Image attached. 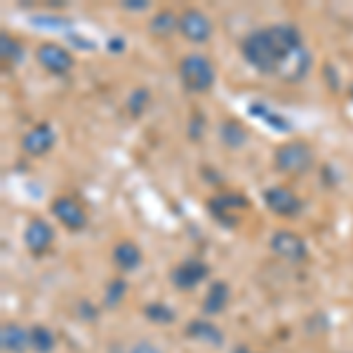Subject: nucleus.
Segmentation results:
<instances>
[{"label": "nucleus", "instance_id": "1", "mask_svg": "<svg viewBox=\"0 0 353 353\" xmlns=\"http://www.w3.org/2000/svg\"><path fill=\"white\" fill-rule=\"evenodd\" d=\"M241 52L248 59L250 66H254L259 73L266 76H281L283 59L278 54V50L273 48L269 28H257V31L248 33L241 43Z\"/></svg>", "mask_w": 353, "mask_h": 353}, {"label": "nucleus", "instance_id": "2", "mask_svg": "<svg viewBox=\"0 0 353 353\" xmlns=\"http://www.w3.org/2000/svg\"><path fill=\"white\" fill-rule=\"evenodd\" d=\"M179 78L189 92L203 94L217 81V73H214L212 61L205 54H186L179 61Z\"/></svg>", "mask_w": 353, "mask_h": 353}, {"label": "nucleus", "instance_id": "3", "mask_svg": "<svg viewBox=\"0 0 353 353\" xmlns=\"http://www.w3.org/2000/svg\"><path fill=\"white\" fill-rule=\"evenodd\" d=\"M273 165L278 172L285 174H304L313 165V149L311 144L301 139H292L281 144L273 153Z\"/></svg>", "mask_w": 353, "mask_h": 353}, {"label": "nucleus", "instance_id": "4", "mask_svg": "<svg viewBox=\"0 0 353 353\" xmlns=\"http://www.w3.org/2000/svg\"><path fill=\"white\" fill-rule=\"evenodd\" d=\"M261 198H264L266 208H269L276 217H283V219L299 217L301 208H304L297 193L292 189H288V186H269V189L261 193Z\"/></svg>", "mask_w": 353, "mask_h": 353}, {"label": "nucleus", "instance_id": "5", "mask_svg": "<svg viewBox=\"0 0 353 353\" xmlns=\"http://www.w3.org/2000/svg\"><path fill=\"white\" fill-rule=\"evenodd\" d=\"M179 33L189 43H208L210 36H212V21L201 10L189 8L179 14Z\"/></svg>", "mask_w": 353, "mask_h": 353}, {"label": "nucleus", "instance_id": "6", "mask_svg": "<svg viewBox=\"0 0 353 353\" xmlns=\"http://www.w3.org/2000/svg\"><path fill=\"white\" fill-rule=\"evenodd\" d=\"M208 276H210V266L201 259H186L170 271V281H172V285L176 290H184V292L198 288Z\"/></svg>", "mask_w": 353, "mask_h": 353}, {"label": "nucleus", "instance_id": "7", "mask_svg": "<svg viewBox=\"0 0 353 353\" xmlns=\"http://www.w3.org/2000/svg\"><path fill=\"white\" fill-rule=\"evenodd\" d=\"M269 248L273 254L288 259V261H301L309 254L306 241L301 236H297L294 231H276L269 241Z\"/></svg>", "mask_w": 353, "mask_h": 353}, {"label": "nucleus", "instance_id": "8", "mask_svg": "<svg viewBox=\"0 0 353 353\" xmlns=\"http://www.w3.org/2000/svg\"><path fill=\"white\" fill-rule=\"evenodd\" d=\"M36 59L48 73H54V76H64V73L71 71L73 66V57L66 48L57 43H43L38 45L36 50Z\"/></svg>", "mask_w": 353, "mask_h": 353}, {"label": "nucleus", "instance_id": "9", "mask_svg": "<svg viewBox=\"0 0 353 353\" xmlns=\"http://www.w3.org/2000/svg\"><path fill=\"white\" fill-rule=\"evenodd\" d=\"M52 214L59 219L61 226H66L68 231H81L88 224V214H85L83 205L68 196H59L52 201Z\"/></svg>", "mask_w": 353, "mask_h": 353}, {"label": "nucleus", "instance_id": "10", "mask_svg": "<svg viewBox=\"0 0 353 353\" xmlns=\"http://www.w3.org/2000/svg\"><path fill=\"white\" fill-rule=\"evenodd\" d=\"M54 139H57V137H54L52 125H50V123H38V125H33V128L28 130L24 137H21V149H24L28 156L41 158L54 146Z\"/></svg>", "mask_w": 353, "mask_h": 353}, {"label": "nucleus", "instance_id": "11", "mask_svg": "<svg viewBox=\"0 0 353 353\" xmlns=\"http://www.w3.org/2000/svg\"><path fill=\"white\" fill-rule=\"evenodd\" d=\"M52 241H54V229L45 219L33 217L26 224L24 243H26V248L31 250L33 254H43L45 250H48L50 245H52Z\"/></svg>", "mask_w": 353, "mask_h": 353}, {"label": "nucleus", "instance_id": "12", "mask_svg": "<svg viewBox=\"0 0 353 353\" xmlns=\"http://www.w3.org/2000/svg\"><path fill=\"white\" fill-rule=\"evenodd\" d=\"M0 346L5 353H24L31 346V334L17 323H5L0 327Z\"/></svg>", "mask_w": 353, "mask_h": 353}, {"label": "nucleus", "instance_id": "13", "mask_svg": "<svg viewBox=\"0 0 353 353\" xmlns=\"http://www.w3.org/2000/svg\"><path fill=\"white\" fill-rule=\"evenodd\" d=\"M186 334H189L191 339L203 341V344H208V346H221V344H224V332H221L214 323L201 321V318H196V321H191L189 325H186Z\"/></svg>", "mask_w": 353, "mask_h": 353}, {"label": "nucleus", "instance_id": "14", "mask_svg": "<svg viewBox=\"0 0 353 353\" xmlns=\"http://www.w3.org/2000/svg\"><path fill=\"white\" fill-rule=\"evenodd\" d=\"M208 205H210V210H212L214 217H217L219 221H224V224H229L226 214L236 212V210L248 208V201H245L241 193H219V196L210 198Z\"/></svg>", "mask_w": 353, "mask_h": 353}, {"label": "nucleus", "instance_id": "15", "mask_svg": "<svg viewBox=\"0 0 353 353\" xmlns=\"http://www.w3.org/2000/svg\"><path fill=\"white\" fill-rule=\"evenodd\" d=\"M229 297H231L229 285H226L224 281H214L212 285H210L208 294L203 297V311L208 313V316H217V313L226 309Z\"/></svg>", "mask_w": 353, "mask_h": 353}, {"label": "nucleus", "instance_id": "16", "mask_svg": "<svg viewBox=\"0 0 353 353\" xmlns=\"http://www.w3.org/2000/svg\"><path fill=\"white\" fill-rule=\"evenodd\" d=\"M248 111L252 113L254 118H259L261 123H266L269 128L276 130V132H290V130H292V125L288 123V118L281 116L278 111H273L271 106H266L264 101H254V104H250Z\"/></svg>", "mask_w": 353, "mask_h": 353}, {"label": "nucleus", "instance_id": "17", "mask_svg": "<svg viewBox=\"0 0 353 353\" xmlns=\"http://www.w3.org/2000/svg\"><path fill=\"white\" fill-rule=\"evenodd\" d=\"M113 261L121 271H134L141 264V250L132 241H121L113 248Z\"/></svg>", "mask_w": 353, "mask_h": 353}, {"label": "nucleus", "instance_id": "18", "mask_svg": "<svg viewBox=\"0 0 353 353\" xmlns=\"http://www.w3.org/2000/svg\"><path fill=\"white\" fill-rule=\"evenodd\" d=\"M219 139L226 149H243L248 144V130L238 121H224L219 125Z\"/></svg>", "mask_w": 353, "mask_h": 353}, {"label": "nucleus", "instance_id": "19", "mask_svg": "<svg viewBox=\"0 0 353 353\" xmlns=\"http://www.w3.org/2000/svg\"><path fill=\"white\" fill-rule=\"evenodd\" d=\"M176 28H179V14H174L172 10H161V12L149 21V31L158 38H168Z\"/></svg>", "mask_w": 353, "mask_h": 353}, {"label": "nucleus", "instance_id": "20", "mask_svg": "<svg viewBox=\"0 0 353 353\" xmlns=\"http://www.w3.org/2000/svg\"><path fill=\"white\" fill-rule=\"evenodd\" d=\"M144 316H146V321L156 323V325H172L176 313L174 309H170L168 304H163V301H149V304L144 306Z\"/></svg>", "mask_w": 353, "mask_h": 353}, {"label": "nucleus", "instance_id": "21", "mask_svg": "<svg viewBox=\"0 0 353 353\" xmlns=\"http://www.w3.org/2000/svg\"><path fill=\"white\" fill-rule=\"evenodd\" d=\"M31 334V349L38 351V353H50L54 349V334L50 332L45 325H33L28 330Z\"/></svg>", "mask_w": 353, "mask_h": 353}, {"label": "nucleus", "instance_id": "22", "mask_svg": "<svg viewBox=\"0 0 353 353\" xmlns=\"http://www.w3.org/2000/svg\"><path fill=\"white\" fill-rule=\"evenodd\" d=\"M0 57H3L8 64H21V59H24V48H21V43L14 41L12 36L3 33V36H0Z\"/></svg>", "mask_w": 353, "mask_h": 353}, {"label": "nucleus", "instance_id": "23", "mask_svg": "<svg viewBox=\"0 0 353 353\" xmlns=\"http://www.w3.org/2000/svg\"><path fill=\"white\" fill-rule=\"evenodd\" d=\"M125 292H128V283L123 278H116L106 285V292H104V306L106 309H116L118 304L123 301Z\"/></svg>", "mask_w": 353, "mask_h": 353}, {"label": "nucleus", "instance_id": "24", "mask_svg": "<svg viewBox=\"0 0 353 353\" xmlns=\"http://www.w3.org/2000/svg\"><path fill=\"white\" fill-rule=\"evenodd\" d=\"M146 104H149V92H146V90H134L128 99V109L132 116H141L146 109Z\"/></svg>", "mask_w": 353, "mask_h": 353}, {"label": "nucleus", "instance_id": "25", "mask_svg": "<svg viewBox=\"0 0 353 353\" xmlns=\"http://www.w3.org/2000/svg\"><path fill=\"white\" fill-rule=\"evenodd\" d=\"M33 24L45 26V28H59V31H64V28H68V19H61V17H33Z\"/></svg>", "mask_w": 353, "mask_h": 353}, {"label": "nucleus", "instance_id": "26", "mask_svg": "<svg viewBox=\"0 0 353 353\" xmlns=\"http://www.w3.org/2000/svg\"><path fill=\"white\" fill-rule=\"evenodd\" d=\"M123 10H130V12H144L149 10V3L146 0H123Z\"/></svg>", "mask_w": 353, "mask_h": 353}, {"label": "nucleus", "instance_id": "27", "mask_svg": "<svg viewBox=\"0 0 353 353\" xmlns=\"http://www.w3.org/2000/svg\"><path fill=\"white\" fill-rule=\"evenodd\" d=\"M130 353H163L158 346L149 344V341H139V344H134L132 349H130Z\"/></svg>", "mask_w": 353, "mask_h": 353}, {"label": "nucleus", "instance_id": "28", "mask_svg": "<svg viewBox=\"0 0 353 353\" xmlns=\"http://www.w3.org/2000/svg\"><path fill=\"white\" fill-rule=\"evenodd\" d=\"M106 45H109L111 52H123V50H125V41H123V38H118V36H113Z\"/></svg>", "mask_w": 353, "mask_h": 353}, {"label": "nucleus", "instance_id": "29", "mask_svg": "<svg viewBox=\"0 0 353 353\" xmlns=\"http://www.w3.org/2000/svg\"><path fill=\"white\" fill-rule=\"evenodd\" d=\"M233 353H250V351L245 346H238V349H233Z\"/></svg>", "mask_w": 353, "mask_h": 353}, {"label": "nucleus", "instance_id": "30", "mask_svg": "<svg viewBox=\"0 0 353 353\" xmlns=\"http://www.w3.org/2000/svg\"><path fill=\"white\" fill-rule=\"evenodd\" d=\"M351 99H353V85H351Z\"/></svg>", "mask_w": 353, "mask_h": 353}]
</instances>
